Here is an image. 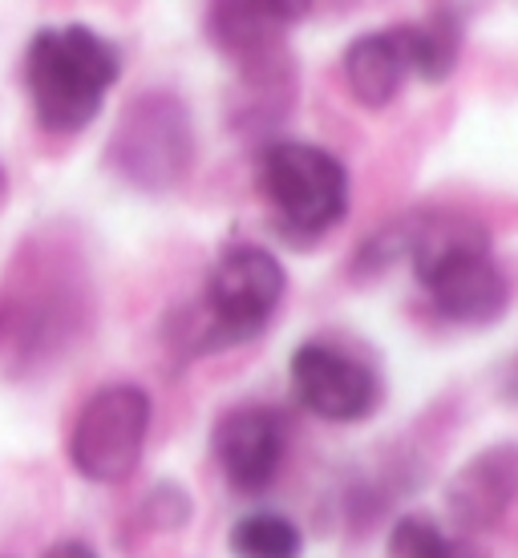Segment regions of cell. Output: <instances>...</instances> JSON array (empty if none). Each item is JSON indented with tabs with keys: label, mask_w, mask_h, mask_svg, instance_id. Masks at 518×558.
<instances>
[{
	"label": "cell",
	"mask_w": 518,
	"mask_h": 558,
	"mask_svg": "<svg viewBox=\"0 0 518 558\" xmlns=\"http://www.w3.org/2000/svg\"><path fill=\"white\" fill-rule=\"evenodd\" d=\"M409 259L413 276L430 295V304L454 324H494L510 304L506 276L498 271L491 255L486 227L442 210V215H421L409 231Z\"/></svg>",
	"instance_id": "1"
},
{
	"label": "cell",
	"mask_w": 518,
	"mask_h": 558,
	"mask_svg": "<svg viewBox=\"0 0 518 558\" xmlns=\"http://www.w3.org/2000/svg\"><path fill=\"white\" fill-rule=\"evenodd\" d=\"M122 73V57L98 28H41L25 49V85L37 122L53 134H77L101 113Z\"/></svg>",
	"instance_id": "2"
},
{
	"label": "cell",
	"mask_w": 518,
	"mask_h": 558,
	"mask_svg": "<svg viewBox=\"0 0 518 558\" xmlns=\"http://www.w3.org/2000/svg\"><path fill=\"white\" fill-rule=\"evenodd\" d=\"M260 191L296 243L328 235L349 215V170L312 142H272L260 154Z\"/></svg>",
	"instance_id": "3"
},
{
	"label": "cell",
	"mask_w": 518,
	"mask_h": 558,
	"mask_svg": "<svg viewBox=\"0 0 518 558\" xmlns=\"http://www.w3.org/2000/svg\"><path fill=\"white\" fill-rule=\"evenodd\" d=\"M110 167L138 191L167 195L195 162V126L174 94H142L122 110L110 138Z\"/></svg>",
	"instance_id": "4"
},
{
	"label": "cell",
	"mask_w": 518,
	"mask_h": 558,
	"mask_svg": "<svg viewBox=\"0 0 518 558\" xmlns=\"http://www.w3.org/2000/svg\"><path fill=\"white\" fill-rule=\"evenodd\" d=\"M284 292H288V276L276 264V255L255 243L227 247L215 259L207 288H203V312H207L203 316V349L260 336L276 316Z\"/></svg>",
	"instance_id": "5"
},
{
	"label": "cell",
	"mask_w": 518,
	"mask_h": 558,
	"mask_svg": "<svg viewBox=\"0 0 518 558\" xmlns=\"http://www.w3.org/2000/svg\"><path fill=\"white\" fill-rule=\"evenodd\" d=\"M150 397L138 385H106L82 405L70 433V461L85 482L118 486L142 461L150 433Z\"/></svg>",
	"instance_id": "6"
},
{
	"label": "cell",
	"mask_w": 518,
	"mask_h": 558,
	"mask_svg": "<svg viewBox=\"0 0 518 558\" xmlns=\"http://www.w3.org/2000/svg\"><path fill=\"white\" fill-rule=\"evenodd\" d=\"M292 389L309 413L324 421H361L381 401L373 368L328 340H309L292 356Z\"/></svg>",
	"instance_id": "7"
},
{
	"label": "cell",
	"mask_w": 518,
	"mask_h": 558,
	"mask_svg": "<svg viewBox=\"0 0 518 558\" xmlns=\"http://www.w3.org/2000/svg\"><path fill=\"white\" fill-rule=\"evenodd\" d=\"M309 13V4L296 0H224L207 13L210 41L219 45L239 73L260 77V73H280L284 33Z\"/></svg>",
	"instance_id": "8"
},
{
	"label": "cell",
	"mask_w": 518,
	"mask_h": 558,
	"mask_svg": "<svg viewBox=\"0 0 518 558\" xmlns=\"http://www.w3.org/2000/svg\"><path fill=\"white\" fill-rule=\"evenodd\" d=\"M284 446H288L284 417L267 405H239L215 425V458L239 494H260L276 482Z\"/></svg>",
	"instance_id": "9"
},
{
	"label": "cell",
	"mask_w": 518,
	"mask_h": 558,
	"mask_svg": "<svg viewBox=\"0 0 518 558\" xmlns=\"http://www.w3.org/2000/svg\"><path fill=\"white\" fill-rule=\"evenodd\" d=\"M518 498V446L482 449L449 477L446 502L449 514L466 531H486L503 522L510 502Z\"/></svg>",
	"instance_id": "10"
},
{
	"label": "cell",
	"mask_w": 518,
	"mask_h": 558,
	"mask_svg": "<svg viewBox=\"0 0 518 558\" xmlns=\"http://www.w3.org/2000/svg\"><path fill=\"white\" fill-rule=\"evenodd\" d=\"M345 82H349L352 98L369 106V110H385L409 77V61L401 49L397 28H381V33H364L345 49Z\"/></svg>",
	"instance_id": "11"
},
{
	"label": "cell",
	"mask_w": 518,
	"mask_h": 558,
	"mask_svg": "<svg viewBox=\"0 0 518 558\" xmlns=\"http://www.w3.org/2000/svg\"><path fill=\"white\" fill-rule=\"evenodd\" d=\"M397 37H401V49H406L413 77L446 82L454 65H458V53H462V16L454 9H437V13L421 16V21L397 25Z\"/></svg>",
	"instance_id": "12"
},
{
	"label": "cell",
	"mask_w": 518,
	"mask_h": 558,
	"mask_svg": "<svg viewBox=\"0 0 518 558\" xmlns=\"http://www.w3.org/2000/svg\"><path fill=\"white\" fill-rule=\"evenodd\" d=\"M231 555L236 558H300L304 538L292 518L284 514H248L231 526Z\"/></svg>",
	"instance_id": "13"
},
{
	"label": "cell",
	"mask_w": 518,
	"mask_h": 558,
	"mask_svg": "<svg viewBox=\"0 0 518 558\" xmlns=\"http://www.w3.org/2000/svg\"><path fill=\"white\" fill-rule=\"evenodd\" d=\"M389 555L393 558H474V550L437 526L434 518L406 514L393 522L389 531Z\"/></svg>",
	"instance_id": "14"
},
{
	"label": "cell",
	"mask_w": 518,
	"mask_h": 558,
	"mask_svg": "<svg viewBox=\"0 0 518 558\" xmlns=\"http://www.w3.org/2000/svg\"><path fill=\"white\" fill-rule=\"evenodd\" d=\"M146 518L155 522V526H186V518H191V498H186V489L182 486H155V494L146 498Z\"/></svg>",
	"instance_id": "15"
},
{
	"label": "cell",
	"mask_w": 518,
	"mask_h": 558,
	"mask_svg": "<svg viewBox=\"0 0 518 558\" xmlns=\"http://www.w3.org/2000/svg\"><path fill=\"white\" fill-rule=\"evenodd\" d=\"M45 558H98V550L82 538H65V543H53L45 550Z\"/></svg>",
	"instance_id": "16"
},
{
	"label": "cell",
	"mask_w": 518,
	"mask_h": 558,
	"mask_svg": "<svg viewBox=\"0 0 518 558\" xmlns=\"http://www.w3.org/2000/svg\"><path fill=\"white\" fill-rule=\"evenodd\" d=\"M0 195H4V174H0Z\"/></svg>",
	"instance_id": "17"
}]
</instances>
